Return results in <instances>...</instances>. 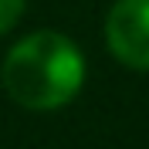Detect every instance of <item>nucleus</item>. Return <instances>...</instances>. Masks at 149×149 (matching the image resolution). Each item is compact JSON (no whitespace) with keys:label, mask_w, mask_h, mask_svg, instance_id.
<instances>
[{"label":"nucleus","mask_w":149,"mask_h":149,"mask_svg":"<svg viewBox=\"0 0 149 149\" xmlns=\"http://www.w3.org/2000/svg\"><path fill=\"white\" fill-rule=\"evenodd\" d=\"M0 85L20 109H65L85 85V58L71 37L58 31H34L7 51L0 65Z\"/></svg>","instance_id":"nucleus-1"},{"label":"nucleus","mask_w":149,"mask_h":149,"mask_svg":"<svg viewBox=\"0 0 149 149\" xmlns=\"http://www.w3.org/2000/svg\"><path fill=\"white\" fill-rule=\"evenodd\" d=\"M105 44L132 71H149V0H115L105 14Z\"/></svg>","instance_id":"nucleus-2"},{"label":"nucleus","mask_w":149,"mask_h":149,"mask_svg":"<svg viewBox=\"0 0 149 149\" xmlns=\"http://www.w3.org/2000/svg\"><path fill=\"white\" fill-rule=\"evenodd\" d=\"M24 7H27V0H0V37L20 20Z\"/></svg>","instance_id":"nucleus-3"}]
</instances>
